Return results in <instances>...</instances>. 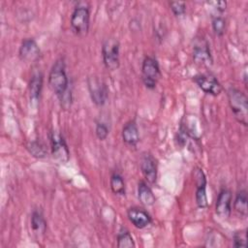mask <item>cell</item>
Listing matches in <instances>:
<instances>
[{
	"label": "cell",
	"instance_id": "15",
	"mask_svg": "<svg viewBox=\"0 0 248 248\" xmlns=\"http://www.w3.org/2000/svg\"><path fill=\"white\" fill-rule=\"evenodd\" d=\"M122 140L123 141L132 147L137 146L140 141V133L138 125L135 120L128 121L122 128Z\"/></svg>",
	"mask_w": 248,
	"mask_h": 248
},
{
	"label": "cell",
	"instance_id": "11",
	"mask_svg": "<svg viewBox=\"0 0 248 248\" xmlns=\"http://www.w3.org/2000/svg\"><path fill=\"white\" fill-rule=\"evenodd\" d=\"M232 192L226 188L221 189L218 194L216 204H215L216 214L220 218L227 219L230 217L232 212Z\"/></svg>",
	"mask_w": 248,
	"mask_h": 248
},
{
	"label": "cell",
	"instance_id": "24",
	"mask_svg": "<svg viewBox=\"0 0 248 248\" xmlns=\"http://www.w3.org/2000/svg\"><path fill=\"white\" fill-rule=\"evenodd\" d=\"M234 247H246L247 246V230H240L233 233L232 236Z\"/></svg>",
	"mask_w": 248,
	"mask_h": 248
},
{
	"label": "cell",
	"instance_id": "25",
	"mask_svg": "<svg viewBox=\"0 0 248 248\" xmlns=\"http://www.w3.org/2000/svg\"><path fill=\"white\" fill-rule=\"evenodd\" d=\"M95 133L97 138L100 140H105L107 139V137L108 136V127L105 122L99 121L96 123V127H95Z\"/></svg>",
	"mask_w": 248,
	"mask_h": 248
},
{
	"label": "cell",
	"instance_id": "7",
	"mask_svg": "<svg viewBox=\"0 0 248 248\" xmlns=\"http://www.w3.org/2000/svg\"><path fill=\"white\" fill-rule=\"evenodd\" d=\"M88 90L92 102L97 106H103L107 102L108 91L106 83L98 77H90L87 79Z\"/></svg>",
	"mask_w": 248,
	"mask_h": 248
},
{
	"label": "cell",
	"instance_id": "13",
	"mask_svg": "<svg viewBox=\"0 0 248 248\" xmlns=\"http://www.w3.org/2000/svg\"><path fill=\"white\" fill-rule=\"evenodd\" d=\"M19 57L23 61H35L40 56V48L33 38H26L21 42L18 50Z\"/></svg>",
	"mask_w": 248,
	"mask_h": 248
},
{
	"label": "cell",
	"instance_id": "20",
	"mask_svg": "<svg viewBox=\"0 0 248 248\" xmlns=\"http://www.w3.org/2000/svg\"><path fill=\"white\" fill-rule=\"evenodd\" d=\"M135 240L130 232L122 227L117 233V247L118 248H132L135 247Z\"/></svg>",
	"mask_w": 248,
	"mask_h": 248
},
{
	"label": "cell",
	"instance_id": "6",
	"mask_svg": "<svg viewBox=\"0 0 248 248\" xmlns=\"http://www.w3.org/2000/svg\"><path fill=\"white\" fill-rule=\"evenodd\" d=\"M49 139L52 157L59 163L68 162L70 159V150L64 137L60 133L53 131L50 133Z\"/></svg>",
	"mask_w": 248,
	"mask_h": 248
},
{
	"label": "cell",
	"instance_id": "27",
	"mask_svg": "<svg viewBox=\"0 0 248 248\" xmlns=\"http://www.w3.org/2000/svg\"><path fill=\"white\" fill-rule=\"evenodd\" d=\"M214 4L216 5V10L219 13H223L227 9V2L226 1H218V2H215Z\"/></svg>",
	"mask_w": 248,
	"mask_h": 248
},
{
	"label": "cell",
	"instance_id": "14",
	"mask_svg": "<svg viewBox=\"0 0 248 248\" xmlns=\"http://www.w3.org/2000/svg\"><path fill=\"white\" fill-rule=\"evenodd\" d=\"M129 221L137 229H144L151 223V216L147 211L140 207H131L127 211Z\"/></svg>",
	"mask_w": 248,
	"mask_h": 248
},
{
	"label": "cell",
	"instance_id": "1",
	"mask_svg": "<svg viewBox=\"0 0 248 248\" xmlns=\"http://www.w3.org/2000/svg\"><path fill=\"white\" fill-rule=\"evenodd\" d=\"M48 86L59 98L62 105L71 104V91L69 90V78L66 74L65 62L62 58L57 59L48 74Z\"/></svg>",
	"mask_w": 248,
	"mask_h": 248
},
{
	"label": "cell",
	"instance_id": "4",
	"mask_svg": "<svg viewBox=\"0 0 248 248\" xmlns=\"http://www.w3.org/2000/svg\"><path fill=\"white\" fill-rule=\"evenodd\" d=\"M120 44L115 38H108L102 46V57L106 68L109 71H115L119 68Z\"/></svg>",
	"mask_w": 248,
	"mask_h": 248
},
{
	"label": "cell",
	"instance_id": "8",
	"mask_svg": "<svg viewBox=\"0 0 248 248\" xmlns=\"http://www.w3.org/2000/svg\"><path fill=\"white\" fill-rule=\"evenodd\" d=\"M193 80L206 94L218 96L222 92L221 83L210 74H198L193 77Z\"/></svg>",
	"mask_w": 248,
	"mask_h": 248
},
{
	"label": "cell",
	"instance_id": "12",
	"mask_svg": "<svg viewBox=\"0 0 248 248\" xmlns=\"http://www.w3.org/2000/svg\"><path fill=\"white\" fill-rule=\"evenodd\" d=\"M140 169L145 180L149 184H154L157 180L158 166L157 161L150 153H144L140 159Z\"/></svg>",
	"mask_w": 248,
	"mask_h": 248
},
{
	"label": "cell",
	"instance_id": "2",
	"mask_svg": "<svg viewBox=\"0 0 248 248\" xmlns=\"http://www.w3.org/2000/svg\"><path fill=\"white\" fill-rule=\"evenodd\" d=\"M230 108L234 115V118L242 124H248V99L247 96L237 88L230 87L227 91Z\"/></svg>",
	"mask_w": 248,
	"mask_h": 248
},
{
	"label": "cell",
	"instance_id": "3",
	"mask_svg": "<svg viewBox=\"0 0 248 248\" xmlns=\"http://www.w3.org/2000/svg\"><path fill=\"white\" fill-rule=\"evenodd\" d=\"M73 32L78 36H85L90 25V12L84 3H78L71 16L70 20Z\"/></svg>",
	"mask_w": 248,
	"mask_h": 248
},
{
	"label": "cell",
	"instance_id": "16",
	"mask_svg": "<svg viewBox=\"0 0 248 248\" xmlns=\"http://www.w3.org/2000/svg\"><path fill=\"white\" fill-rule=\"evenodd\" d=\"M43 81L44 77L40 71L33 73L29 81V94L31 101L37 102L40 99L41 92L43 89Z\"/></svg>",
	"mask_w": 248,
	"mask_h": 248
},
{
	"label": "cell",
	"instance_id": "26",
	"mask_svg": "<svg viewBox=\"0 0 248 248\" xmlns=\"http://www.w3.org/2000/svg\"><path fill=\"white\" fill-rule=\"evenodd\" d=\"M170 7L174 16H182L186 12V3L181 1H171L170 2Z\"/></svg>",
	"mask_w": 248,
	"mask_h": 248
},
{
	"label": "cell",
	"instance_id": "5",
	"mask_svg": "<svg viewBox=\"0 0 248 248\" xmlns=\"http://www.w3.org/2000/svg\"><path fill=\"white\" fill-rule=\"evenodd\" d=\"M161 78V70L156 58L145 56L141 64V79L148 89H154Z\"/></svg>",
	"mask_w": 248,
	"mask_h": 248
},
{
	"label": "cell",
	"instance_id": "18",
	"mask_svg": "<svg viewBox=\"0 0 248 248\" xmlns=\"http://www.w3.org/2000/svg\"><path fill=\"white\" fill-rule=\"evenodd\" d=\"M247 191L245 189H241L239 190L236 195H235V198H234V201H233V208L234 210L246 217L247 214H248V206H247Z\"/></svg>",
	"mask_w": 248,
	"mask_h": 248
},
{
	"label": "cell",
	"instance_id": "19",
	"mask_svg": "<svg viewBox=\"0 0 248 248\" xmlns=\"http://www.w3.org/2000/svg\"><path fill=\"white\" fill-rule=\"evenodd\" d=\"M110 189L113 194L118 196H125L126 193V186L122 175L119 172H113L109 179Z\"/></svg>",
	"mask_w": 248,
	"mask_h": 248
},
{
	"label": "cell",
	"instance_id": "21",
	"mask_svg": "<svg viewBox=\"0 0 248 248\" xmlns=\"http://www.w3.org/2000/svg\"><path fill=\"white\" fill-rule=\"evenodd\" d=\"M31 227L34 232L36 233H44L46 230V222L43 216V214L38 211L34 210L31 215Z\"/></svg>",
	"mask_w": 248,
	"mask_h": 248
},
{
	"label": "cell",
	"instance_id": "22",
	"mask_svg": "<svg viewBox=\"0 0 248 248\" xmlns=\"http://www.w3.org/2000/svg\"><path fill=\"white\" fill-rule=\"evenodd\" d=\"M26 148L29 151V153L35 158L41 159V158L46 157V148L45 144L39 140L29 141L26 145Z\"/></svg>",
	"mask_w": 248,
	"mask_h": 248
},
{
	"label": "cell",
	"instance_id": "23",
	"mask_svg": "<svg viewBox=\"0 0 248 248\" xmlns=\"http://www.w3.org/2000/svg\"><path fill=\"white\" fill-rule=\"evenodd\" d=\"M212 29L215 35L221 37L226 31V19L221 16H215L212 17Z\"/></svg>",
	"mask_w": 248,
	"mask_h": 248
},
{
	"label": "cell",
	"instance_id": "9",
	"mask_svg": "<svg viewBox=\"0 0 248 248\" xmlns=\"http://www.w3.org/2000/svg\"><path fill=\"white\" fill-rule=\"evenodd\" d=\"M193 60L197 64H212V56L208 42L203 37H197L193 46Z\"/></svg>",
	"mask_w": 248,
	"mask_h": 248
},
{
	"label": "cell",
	"instance_id": "10",
	"mask_svg": "<svg viewBox=\"0 0 248 248\" xmlns=\"http://www.w3.org/2000/svg\"><path fill=\"white\" fill-rule=\"evenodd\" d=\"M194 177L196 180V203L200 208H205L208 205L206 196V178L202 169L196 168L194 170Z\"/></svg>",
	"mask_w": 248,
	"mask_h": 248
},
{
	"label": "cell",
	"instance_id": "17",
	"mask_svg": "<svg viewBox=\"0 0 248 248\" xmlns=\"http://www.w3.org/2000/svg\"><path fill=\"white\" fill-rule=\"evenodd\" d=\"M138 197L140 202L145 206L153 205L156 201L151 188L144 181H140L138 184Z\"/></svg>",
	"mask_w": 248,
	"mask_h": 248
}]
</instances>
